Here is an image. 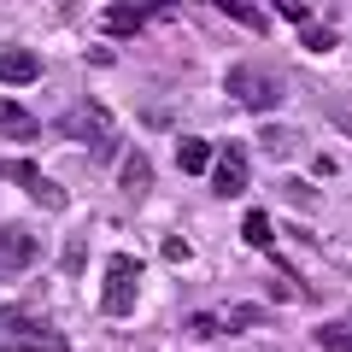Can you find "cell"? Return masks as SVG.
<instances>
[{"label":"cell","mask_w":352,"mask_h":352,"mask_svg":"<svg viewBox=\"0 0 352 352\" xmlns=\"http://www.w3.org/2000/svg\"><path fill=\"white\" fill-rule=\"evenodd\" d=\"M82 258H88L82 235H71V241H65V270H71V276H76V270H82Z\"/></svg>","instance_id":"obj_18"},{"label":"cell","mask_w":352,"mask_h":352,"mask_svg":"<svg viewBox=\"0 0 352 352\" xmlns=\"http://www.w3.org/2000/svg\"><path fill=\"white\" fill-rule=\"evenodd\" d=\"M0 135H6V141H36L41 124H36L18 100H6V94H0Z\"/></svg>","instance_id":"obj_9"},{"label":"cell","mask_w":352,"mask_h":352,"mask_svg":"<svg viewBox=\"0 0 352 352\" xmlns=\"http://www.w3.org/2000/svg\"><path fill=\"white\" fill-rule=\"evenodd\" d=\"M176 164H182V170L188 176H200V170H212V147H206V141H176Z\"/></svg>","instance_id":"obj_13"},{"label":"cell","mask_w":352,"mask_h":352,"mask_svg":"<svg viewBox=\"0 0 352 352\" xmlns=\"http://www.w3.org/2000/svg\"><path fill=\"white\" fill-rule=\"evenodd\" d=\"M305 47H311V53H329V47H335V36H329V30H305Z\"/></svg>","instance_id":"obj_19"},{"label":"cell","mask_w":352,"mask_h":352,"mask_svg":"<svg viewBox=\"0 0 352 352\" xmlns=\"http://www.w3.org/2000/svg\"><path fill=\"white\" fill-rule=\"evenodd\" d=\"M212 188L223 194V200H235V194H247V153H241V147H229L223 159L212 164Z\"/></svg>","instance_id":"obj_7"},{"label":"cell","mask_w":352,"mask_h":352,"mask_svg":"<svg viewBox=\"0 0 352 352\" xmlns=\"http://www.w3.org/2000/svg\"><path fill=\"white\" fill-rule=\"evenodd\" d=\"M258 147L282 164V159H294V153H300V135H294L288 124H264V129H258Z\"/></svg>","instance_id":"obj_10"},{"label":"cell","mask_w":352,"mask_h":352,"mask_svg":"<svg viewBox=\"0 0 352 352\" xmlns=\"http://www.w3.org/2000/svg\"><path fill=\"white\" fill-rule=\"evenodd\" d=\"M282 200H288V206H300V212H311V206H317V194H311V182L288 176V182H282Z\"/></svg>","instance_id":"obj_14"},{"label":"cell","mask_w":352,"mask_h":352,"mask_svg":"<svg viewBox=\"0 0 352 352\" xmlns=\"http://www.w3.org/2000/svg\"><path fill=\"white\" fill-rule=\"evenodd\" d=\"M41 59L30 47H0V82H36Z\"/></svg>","instance_id":"obj_8"},{"label":"cell","mask_w":352,"mask_h":352,"mask_svg":"<svg viewBox=\"0 0 352 352\" xmlns=\"http://www.w3.org/2000/svg\"><path fill=\"white\" fill-rule=\"evenodd\" d=\"M247 241H252V247H270V217H264V212L247 217Z\"/></svg>","instance_id":"obj_15"},{"label":"cell","mask_w":352,"mask_h":352,"mask_svg":"<svg viewBox=\"0 0 352 352\" xmlns=\"http://www.w3.org/2000/svg\"><path fill=\"white\" fill-rule=\"evenodd\" d=\"M59 135L65 141H82L88 153H94V159H112L118 153V129H112V112H106V106H71V112L59 118Z\"/></svg>","instance_id":"obj_2"},{"label":"cell","mask_w":352,"mask_h":352,"mask_svg":"<svg viewBox=\"0 0 352 352\" xmlns=\"http://www.w3.org/2000/svg\"><path fill=\"white\" fill-rule=\"evenodd\" d=\"M229 323H235V329H258L264 311H258V305H229Z\"/></svg>","instance_id":"obj_16"},{"label":"cell","mask_w":352,"mask_h":352,"mask_svg":"<svg viewBox=\"0 0 352 352\" xmlns=\"http://www.w3.org/2000/svg\"><path fill=\"white\" fill-rule=\"evenodd\" d=\"M311 340L323 352H352V317H329V323H317Z\"/></svg>","instance_id":"obj_11"},{"label":"cell","mask_w":352,"mask_h":352,"mask_svg":"<svg viewBox=\"0 0 352 352\" xmlns=\"http://www.w3.org/2000/svg\"><path fill=\"white\" fill-rule=\"evenodd\" d=\"M164 258L182 264V258H188V241H176V235H170V241H164Z\"/></svg>","instance_id":"obj_21"},{"label":"cell","mask_w":352,"mask_h":352,"mask_svg":"<svg viewBox=\"0 0 352 352\" xmlns=\"http://www.w3.org/2000/svg\"><path fill=\"white\" fill-rule=\"evenodd\" d=\"M36 264V235L24 223H0V270H24Z\"/></svg>","instance_id":"obj_6"},{"label":"cell","mask_w":352,"mask_h":352,"mask_svg":"<svg viewBox=\"0 0 352 352\" xmlns=\"http://www.w3.org/2000/svg\"><path fill=\"white\" fill-rule=\"evenodd\" d=\"M135 24H141L135 6H112V12H106V30H135Z\"/></svg>","instance_id":"obj_17"},{"label":"cell","mask_w":352,"mask_h":352,"mask_svg":"<svg viewBox=\"0 0 352 352\" xmlns=\"http://www.w3.org/2000/svg\"><path fill=\"white\" fill-rule=\"evenodd\" d=\"M118 176H124V194H129V200H141V194L153 188V164H147V153H129Z\"/></svg>","instance_id":"obj_12"},{"label":"cell","mask_w":352,"mask_h":352,"mask_svg":"<svg viewBox=\"0 0 352 352\" xmlns=\"http://www.w3.org/2000/svg\"><path fill=\"white\" fill-rule=\"evenodd\" d=\"M0 352H65V335L36 311H0Z\"/></svg>","instance_id":"obj_1"},{"label":"cell","mask_w":352,"mask_h":352,"mask_svg":"<svg viewBox=\"0 0 352 352\" xmlns=\"http://www.w3.org/2000/svg\"><path fill=\"white\" fill-rule=\"evenodd\" d=\"M141 300V264L129 258V252H112V264H106V294H100V311L106 317H129Z\"/></svg>","instance_id":"obj_4"},{"label":"cell","mask_w":352,"mask_h":352,"mask_svg":"<svg viewBox=\"0 0 352 352\" xmlns=\"http://www.w3.org/2000/svg\"><path fill=\"white\" fill-rule=\"evenodd\" d=\"M188 329L206 340V335H217V317H206V311H200V317H188Z\"/></svg>","instance_id":"obj_20"},{"label":"cell","mask_w":352,"mask_h":352,"mask_svg":"<svg viewBox=\"0 0 352 352\" xmlns=\"http://www.w3.org/2000/svg\"><path fill=\"white\" fill-rule=\"evenodd\" d=\"M223 88L235 94L241 106H252V112H270V106H282V100H288L282 76H276V71H264V65H229Z\"/></svg>","instance_id":"obj_3"},{"label":"cell","mask_w":352,"mask_h":352,"mask_svg":"<svg viewBox=\"0 0 352 352\" xmlns=\"http://www.w3.org/2000/svg\"><path fill=\"white\" fill-rule=\"evenodd\" d=\"M0 176L6 182H24V194L36 206H47V212H65V188L53 182V176H41L36 164H24V159H0Z\"/></svg>","instance_id":"obj_5"}]
</instances>
